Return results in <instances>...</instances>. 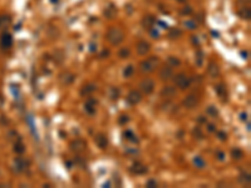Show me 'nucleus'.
<instances>
[{
    "label": "nucleus",
    "mask_w": 251,
    "mask_h": 188,
    "mask_svg": "<svg viewBox=\"0 0 251 188\" xmlns=\"http://www.w3.org/2000/svg\"><path fill=\"white\" fill-rule=\"evenodd\" d=\"M107 40L113 45H118L124 40V33L119 28L113 27L107 33Z\"/></svg>",
    "instance_id": "nucleus-1"
},
{
    "label": "nucleus",
    "mask_w": 251,
    "mask_h": 188,
    "mask_svg": "<svg viewBox=\"0 0 251 188\" xmlns=\"http://www.w3.org/2000/svg\"><path fill=\"white\" fill-rule=\"evenodd\" d=\"M158 65V58L149 57L141 63V70L143 73H152Z\"/></svg>",
    "instance_id": "nucleus-2"
},
{
    "label": "nucleus",
    "mask_w": 251,
    "mask_h": 188,
    "mask_svg": "<svg viewBox=\"0 0 251 188\" xmlns=\"http://www.w3.org/2000/svg\"><path fill=\"white\" fill-rule=\"evenodd\" d=\"M175 83H176V85H177L179 89L185 90V89H187V88L190 87V84H191V79L188 78L186 74L179 73V74H177V75L175 77Z\"/></svg>",
    "instance_id": "nucleus-3"
},
{
    "label": "nucleus",
    "mask_w": 251,
    "mask_h": 188,
    "mask_svg": "<svg viewBox=\"0 0 251 188\" xmlns=\"http://www.w3.org/2000/svg\"><path fill=\"white\" fill-rule=\"evenodd\" d=\"M140 89L142 90V93L151 94L154 90V82L151 78H144L143 80L140 83Z\"/></svg>",
    "instance_id": "nucleus-4"
},
{
    "label": "nucleus",
    "mask_w": 251,
    "mask_h": 188,
    "mask_svg": "<svg viewBox=\"0 0 251 188\" xmlns=\"http://www.w3.org/2000/svg\"><path fill=\"white\" fill-rule=\"evenodd\" d=\"M69 147H70V150H73L74 153H82L86 150L87 143H86V140H83V139H74V140L70 142Z\"/></svg>",
    "instance_id": "nucleus-5"
},
{
    "label": "nucleus",
    "mask_w": 251,
    "mask_h": 188,
    "mask_svg": "<svg viewBox=\"0 0 251 188\" xmlns=\"http://www.w3.org/2000/svg\"><path fill=\"white\" fill-rule=\"evenodd\" d=\"M158 75H160V78L162 79V80H170V79H172V77H173V69H172V66H170V65L162 66V68L160 69V73H158Z\"/></svg>",
    "instance_id": "nucleus-6"
},
{
    "label": "nucleus",
    "mask_w": 251,
    "mask_h": 188,
    "mask_svg": "<svg viewBox=\"0 0 251 188\" xmlns=\"http://www.w3.org/2000/svg\"><path fill=\"white\" fill-rule=\"evenodd\" d=\"M182 103H183V106H185L187 109H192V108L197 107L198 98H197V95H195V94H190V95H187V97L183 99Z\"/></svg>",
    "instance_id": "nucleus-7"
},
{
    "label": "nucleus",
    "mask_w": 251,
    "mask_h": 188,
    "mask_svg": "<svg viewBox=\"0 0 251 188\" xmlns=\"http://www.w3.org/2000/svg\"><path fill=\"white\" fill-rule=\"evenodd\" d=\"M74 79H75V75L70 72H64L59 74V82L63 85H70L74 82Z\"/></svg>",
    "instance_id": "nucleus-8"
},
{
    "label": "nucleus",
    "mask_w": 251,
    "mask_h": 188,
    "mask_svg": "<svg viewBox=\"0 0 251 188\" xmlns=\"http://www.w3.org/2000/svg\"><path fill=\"white\" fill-rule=\"evenodd\" d=\"M141 99H142L141 93L140 92H137V90H131L128 93V95H127V102L131 104V106H136V104H138L141 102Z\"/></svg>",
    "instance_id": "nucleus-9"
},
{
    "label": "nucleus",
    "mask_w": 251,
    "mask_h": 188,
    "mask_svg": "<svg viewBox=\"0 0 251 188\" xmlns=\"http://www.w3.org/2000/svg\"><path fill=\"white\" fill-rule=\"evenodd\" d=\"M149 49H151V45L146 40L138 41L137 45H136V50H137V53L140 54V55H146V54L149 52Z\"/></svg>",
    "instance_id": "nucleus-10"
},
{
    "label": "nucleus",
    "mask_w": 251,
    "mask_h": 188,
    "mask_svg": "<svg viewBox=\"0 0 251 188\" xmlns=\"http://www.w3.org/2000/svg\"><path fill=\"white\" fill-rule=\"evenodd\" d=\"M176 95V88L171 87V85H166L163 87V89L161 90V97L165 99H172Z\"/></svg>",
    "instance_id": "nucleus-11"
},
{
    "label": "nucleus",
    "mask_w": 251,
    "mask_h": 188,
    "mask_svg": "<svg viewBox=\"0 0 251 188\" xmlns=\"http://www.w3.org/2000/svg\"><path fill=\"white\" fill-rule=\"evenodd\" d=\"M94 140H95V144H97L100 149H106L108 147V139H107L106 136L102 134V133H99V134L95 136Z\"/></svg>",
    "instance_id": "nucleus-12"
},
{
    "label": "nucleus",
    "mask_w": 251,
    "mask_h": 188,
    "mask_svg": "<svg viewBox=\"0 0 251 188\" xmlns=\"http://www.w3.org/2000/svg\"><path fill=\"white\" fill-rule=\"evenodd\" d=\"M147 171H148L147 167L140 162L133 163V166L131 167V172L135 173V174H144V173H147Z\"/></svg>",
    "instance_id": "nucleus-13"
},
{
    "label": "nucleus",
    "mask_w": 251,
    "mask_h": 188,
    "mask_svg": "<svg viewBox=\"0 0 251 188\" xmlns=\"http://www.w3.org/2000/svg\"><path fill=\"white\" fill-rule=\"evenodd\" d=\"M64 59H65V54L62 49H55L53 52V62L55 64H62Z\"/></svg>",
    "instance_id": "nucleus-14"
},
{
    "label": "nucleus",
    "mask_w": 251,
    "mask_h": 188,
    "mask_svg": "<svg viewBox=\"0 0 251 188\" xmlns=\"http://www.w3.org/2000/svg\"><path fill=\"white\" fill-rule=\"evenodd\" d=\"M207 72L212 78H216V77H219V74H220V68H219V65H217L216 63L211 62L210 64H208V66H207Z\"/></svg>",
    "instance_id": "nucleus-15"
},
{
    "label": "nucleus",
    "mask_w": 251,
    "mask_h": 188,
    "mask_svg": "<svg viewBox=\"0 0 251 188\" xmlns=\"http://www.w3.org/2000/svg\"><path fill=\"white\" fill-rule=\"evenodd\" d=\"M154 23H156V20H154V18L152 15H146V16H143V19H142V25H143L146 29H148V30L152 29Z\"/></svg>",
    "instance_id": "nucleus-16"
},
{
    "label": "nucleus",
    "mask_w": 251,
    "mask_h": 188,
    "mask_svg": "<svg viewBox=\"0 0 251 188\" xmlns=\"http://www.w3.org/2000/svg\"><path fill=\"white\" fill-rule=\"evenodd\" d=\"M104 15H106V18H108V19H113L117 15V8L113 5V4H109V5L106 6V9H104Z\"/></svg>",
    "instance_id": "nucleus-17"
},
{
    "label": "nucleus",
    "mask_w": 251,
    "mask_h": 188,
    "mask_svg": "<svg viewBox=\"0 0 251 188\" xmlns=\"http://www.w3.org/2000/svg\"><path fill=\"white\" fill-rule=\"evenodd\" d=\"M215 90H216V93L219 94L220 98H222V99H226V98H227V90H226V87H225V85H222V84L216 85V87H215Z\"/></svg>",
    "instance_id": "nucleus-18"
},
{
    "label": "nucleus",
    "mask_w": 251,
    "mask_h": 188,
    "mask_svg": "<svg viewBox=\"0 0 251 188\" xmlns=\"http://www.w3.org/2000/svg\"><path fill=\"white\" fill-rule=\"evenodd\" d=\"M94 90H97V87H95L94 84H87V85H84V87L82 88L81 94L82 95H88V94L93 93Z\"/></svg>",
    "instance_id": "nucleus-19"
},
{
    "label": "nucleus",
    "mask_w": 251,
    "mask_h": 188,
    "mask_svg": "<svg viewBox=\"0 0 251 188\" xmlns=\"http://www.w3.org/2000/svg\"><path fill=\"white\" fill-rule=\"evenodd\" d=\"M13 44V39L10 34H4L1 38V45L4 48H10Z\"/></svg>",
    "instance_id": "nucleus-20"
},
{
    "label": "nucleus",
    "mask_w": 251,
    "mask_h": 188,
    "mask_svg": "<svg viewBox=\"0 0 251 188\" xmlns=\"http://www.w3.org/2000/svg\"><path fill=\"white\" fill-rule=\"evenodd\" d=\"M167 65L170 66H179L181 65V60L178 59V58H176L173 55H170L167 58Z\"/></svg>",
    "instance_id": "nucleus-21"
},
{
    "label": "nucleus",
    "mask_w": 251,
    "mask_h": 188,
    "mask_svg": "<svg viewBox=\"0 0 251 188\" xmlns=\"http://www.w3.org/2000/svg\"><path fill=\"white\" fill-rule=\"evenodd\" d=\"M231 157L233 158V159H241V158L244 157V152H242L241 149H238V148H233L231 150Z\"/></svg>",
    "instance_id": "nucleus-22"
},
{
    "label": "nucleus",
    "mask_w": 251,
    "mask_h": 188,
    "mask_svg": "<svg viewBox=\"0 0 251 188\" xmlns=\"http://www.w3.org/2000/svg\"><path fill=\"white\" fill-rule=\"evenodd\" d=\"M206 113L210 117H212V118H217V117H219V112H217L216 107H213V106H208L207 109H206Z\"/></svg>",
    "instance_id": "nucleus-23"
},
{
    "label": "nucleus",
    "mask_w": 251,
    "mask_h": 188,
    "mask_svg": "<svg viewBox=\"0 0 251 188\" xmlns=\"http://www.w3.org/2000/svg\"><path fill=\"white\" fill-rule=\"evenodd\" d=\"M194 164H195L196 167H197V168L202 169L203 167L206 166V162H205L201 157H198V156H197V157H195V158H194Z\"/></svg>",
    "instance_id": "nucleus-24"
},
{
    "label": "nucleus",
    "mask_w": 251,
    "mask_h": 188,
    "mask_svg": "<svg viewBox=\"0 0 251 188\" xmlns=\"http://www.w3.org/2000/svg\"><path fill=\"white\" fill-rule=\"evenodd\" d=\"M129 55H131V50H129V48H122L118 53V57L121 59H127Z\"/></svg>",
    "instance_id": "nucleus-25"
},
{
    "label": "nucleus",
    "mask_w": 251,
    "mask_h": 188,
    "mask_svg": "<svg viewBox=\"0 0 251 188\" xmlns=\"http://www.w3.org/2000/svg\"><path fill=\"white\" fill-rule=\"evenodd\" d=\"M182 35V31L179 30V29H171L170 30V34H168V36L171 38V39H176V38H179Z\"/></svg>",
    "instance_id": "nucleus-26"
},
{
    "label": "nucleus",
    "mask_w": 251,
    "mask_h": 188,
    "mask_svg": "<svg viewBox=\"0 0 251 188\" xmlns=\"http://www.w3.org/2000/svg\"><path fill=\"white\" fill-rule=\"evenodd\" d=\"M133 72H135V68H133V65H127L126 66V69L123 70V75H124V78H129V77H132V74H133Z\"/></svg>",
    "instance_id": "nucleus-27"
},
{
    "label": "nucleus",
    "mask_w": 251,
    "mask_h": 188,
    "mask_svg": "<svg viewBox=\"0 0 251 188\" xmlns=\"http://www.w3.org/2000/svg\"><path fill=\"white\" fill-rule=\"evenodd\" d=\"M202 63H203V52L202 50H197V53H196V64L201 66Z\"/></svg>",
    "instance_id": "nucleus-28"
},
{
    "label": "nucleus",
    "mask_w": 251,
    "mask_h": 188,
    "mask_svg": "<svg viewBox=\"0 0 251 188\" xmlns=\"http://www.w3.org/2000/svg\"><path fill=\"white\" fill-rule=\"evenodd\" d=\"M238 15H240L242 19L249 20V19H250V9H249V8H244L242 10L238 11Z\"/></svg>",
    "instance_id": "nucleus-29"
},
{
    "label": "nucleus",
    "mask_w": 251,
    "mask_h": 188,
    "mask_svg": "<svg viewBox=\"0 0 251 188\" xmlns=\"http://www.w3.org/2000/svg\"><path fill=\"white\" fill-rule=\"evenodd\" d=\"M109 97H111L112 100H117V99H118V97H119V90L117 89V88H111Z\"/></svg>",
    "instance_id": "nucleus-30"
},
{
    "label": "nucleus",
    "mask_w": 251,
    "mask_h": 188,
    "mask_svg": "<svg viewBox=\"0 0 251 188\" xmlns=\"http://www.w3.org/2000/svg\"><path fill=\"white\" fill-rule=\"evenodd\" d=\"M123 134H124V137L127 138L128 140H132V142H135V143H137V142H138V140H137V138H135L136 136L133 134V132H131V131H126V132L123 133Z\"/></svg>",
    "instance_id": "nucleus-31"
},
{
    "label": "nucleus",
    "mask_w": 251,
    "mask_h": 188,
    "mask_svg": "<svg viewBox=\"0 0 251 188\" xmlns=\"http://www.w3.org/2000/svg\"><path fill=\"white\" fill-rule=\"evenodd\" d=\"M183 25H185L187 29H191V30H194V29L197 28V24H196L194 20H186V22H183Z\"/></svg>",
    "instance_id": "nucleus-32"
},
{
    "label": "nucleus",
    "mask_w": 251,
    "mask_h": 188,
    "mask_svg": "<svg viewBox=\"0 0 251 188\" xmlns=\"http://www.w3.org/2000/svg\"><path fill=\"white\" fill-rule=\"evenodd\" d=\"M84 109H86V112L88 113V114H94V113H95V107L90 106V104H88V103H86Z\"/></svg>",
    "instance_id": "nucleus-33"
},
{
    "label": "nucleus",
    "mask_w": 251,
    "mask_h": 188,
    "mask_svg": "<svg viewBox=\"0 0 251 188\" xmlns=\"http://www.w3.org/2000/svg\"><path fill=\"white\" fill-rule=\"evenodd\" d=\"M240 181L242 182V183H247V185H250V174L249 173H244V174H241V177H240Z\"/></svg>",
    "instance_id": "nucleus-34"
},
{
    "label": "nucleus",
    "mask_w": 251,
    "mask_h": 188,
    "mask_svg": "<svg viewBox=\"0 0 251 188\" xmlns=\"http://www.w3.org/2000/svg\"><path fill=\"white\" fill-rule=\"evenodd\" d=\"M14 150L16 153H23L24 150H25V147L22 144V143H18V144H15V147H14Z\"/></svg>",
    "instance_id": "nucleus-35"
},
{
    "label": "nucleus",
    "mask_w": 251,
    "mask_h": 188,
    "mask_svg": "<svg viewBox=\"0 0 251 188\" xmlns=\"http://www.w3.org/2000/svg\"><path fill=\"white\" fill-rule=\"evenodd\" d=\"M118 122H119V124H126V123H128V122H129V117H128V115L122 114V115L119 117Z\"/></svg>",
    "instance_id": "nucleus-36"
},
{
    "label": "nucleus",
    "mask_w": 251,
    "mask_h": 188,
    "mask_svg": "<svg viewBox=\"0 0 251 188\" xmlns=\"http://www.w3.org/2000/svg\"><path fill=\"white\" fill-rule=\"evenodd\" d=\"M194 136H196L198 139H202V138H203V134H202V132H201L200 128H195L194 129Z\"/></svg>",
    "instance_id": "nucleus-37"
},
{
    "label": "nucleus",
    "mask_w": 251,
    "mask_h": 188,
    "mask_svg": "<svg viewBox=\"0 0 251 188\" xmlns=\"http://www.w3.org/2000/svg\"><path fill=\"white\" fill-rule=\"evenodd\" d=\"M146 187L154 188V187H157V182L154 181V179H149V181H147V183H146Z\"/></svg>",
    "instance_id": "nucleus-38"
},
{
    "label": "nucleus",
    "mask_w": 251,
    "mask_h": 188,
    "mask_svg": "<svg viewBox=\"0 0 251 188\" xmlns=\"http://www.w3.org/2000/svg\"><path fill=\"white\" fill-rule=\"evenodd\" d=\"M215 156H216V158L219 161H224L225 159V153L224 152H220V150H219V152H216Z\"/></svg>",
    "instance_id": "nucleus-39"
},
{
    "label": "nucleus",
    "mask_w": 251,
    "mask_h": 188,
    "mask_svg": "<svg viewBox=\"0 0 251 188\" xmlns=\"http://www.w3.org/2000/svg\"><path fill=\"white\" fill-rule=\"evenodd\" d=\"M149 33H151V35H152V38H154V39L160 38V33H158L157 30H154V29H149Z\"/></svg>",
    "instance_id": "nucleus-40"
},
{
    "label": "nucleus",
    "mask_w": 251,
    "mask_h": 188,
    "mask_svg": "<svg viewBox=\"0 0 251 188\" xmlns=\"http://www.w3.org/2000/svg\"><path fill=\"white\" fill-rule=\"evenodd\" d=\"M191 11H192V9H191V6H185L183 9L181 10V13L182 14H186V15H188V14H191Z\"/></svg>",
    "instance_id": "nucleus-41"
},
{
    "label": "nucleus",
    "mask_w": 251,
    "mask_h": 188,
    "mask_svg": "<svg viewBox=\"0 0 251 188\" xmlns=\"http://www.w3.org/2000/svg\"><path fill=\"white\" fill-rule=\"evenodd\" d=\"M99 57H100V58H108V57H109V50H108V49H104L103 52L100 53Z\"/></svg>",
    "instance_id": "nucleus-42"
},
{
    "label": "nucleus",
    "mask_w": 251,
    "mask_h": 188,
    "mask_svg": "<svg viewBox=\"0 0 251 188\" xmlns=\"http://www.w3.org/2000/svg\"><path fill=\"white\" fill-rule=\"evenodd\" d=\"M219 138L221 140H226L227 139V134H226L225 132H219Z\"/></svg>",
    "instance_id": "nucleus-43"
},
{
    "label": "nucleus",
    "mask_w": 251,
    "mask_h": 188,
    "mask_svg": "<svg viewBox=\"0 0 251 188\" xmlns=\"http://www.w3.org/2000/svg\"><path fill=\"white\" fill-rule=\"evenodd\" d=\"M87 103H88V104H90V106H93V107L97 106V100L93 99V98H89V99H88V102H87Z\"/></svg>",
    "instance_id": "nucleus-44"
},
{
    "label": "nucleus",
    "mask_w": 251,
    "mask_h": 188,
    "mask_svg": "<svg viewBox=\"0 0 251 188\" xmlns=\"http://www.w3.org/2000/svg\"><path fill=\"white\" fill-rule=\"evenodd\" d=\"M207 129H208V132H215L216 131V127L213 124H208L207 125Z\"/></svg>",
    "instance_id": "nucleus-45"
},
{
    "label": "nucleus",
    "mask_w": 251,
    "mask_h": 188,
    "mask_svg": "<svg viewBox=\"0 0 251 188\" xmlns=\"http://www.w3.org/2000/svg\"><path fill=\"white\" fill-rule=\"evenodd\" d=\"M240 119L241 120H247V113H241V114H240Z\"/></svg>",
    "instance_id": "nucleus-46"
},
{
    "label": "nucleus",
    "mask_w": 251,
    "mask_h": 188,
    "mask_svg": "<svg viewBox=\"0 0 251 188\" xmlns=\"http://www.w3.org/2000/svg\"><path fill=\"white\" fill-rule=\"evenodd\" d=\"M89 50H90L92 53H93V52H95V50H97V45L92 43V44H90V48H89Z\"/></svg>",
    "instance_id": "nucleus-47"
},
{
    "label": "nucleus",
    "mask_w": 251,
    "mask_h": 188,
    "mask_svg": "<svg viewBox=\"0 0 251 188\" xmlns=\"http://www.w3.org/2000/svg\"><path fill=\"white\" fill-rule=\"evenodd\" d=\"M158 24L162 25L163 29H168V24H167V23H163V22H161V20H160V22H158Z\"/></svg>",
    "instance_id": "nucleus-48"
},
{
    "label": "nucleus",
    "mask_w": 251,
    "mask_h": 188,
    "mask_svg": "<svg viewBox=\"0 0 251 188\" xmlns=\"http://www.w3.org/2000/svg\"><path fill=\"white\" fill-rule=\"evenodd\" d=\"M241 55H242V58H244V59H247L249 53H247V52H242V53H241Z\"/></svg>",
    "instance_id": "nucleus-49"
},
{
    "label": "nucleus",
    "mask_w": 251,
    "mask_h": 188,
    "mask_svg": "<svg viewBox=\"0 0 251 188\" xmlns=\"http://www.w3.org/2000/svg\"><path fill=\"white\" fill-rule=\"evenodd\" d=\"M192 41H194V44H198V40L196 36H192Z\"/></svg>",
    "instance_id": "nucleus-50"
},
{
    "label": "nucleus",
    "mask_w": 251,
    "mask_h": 188,
    "mask_svg": "<svg viewBox=\"0 0 251 188\" xmlns=\"http://www.w3.org/2000/svg\"><path fill=\"white\" fill-rule=\"evenodd\" d=\"M50 1H52V3H57L58 0H50Z\"/></svg>",
    "instance_id": "nucleus-51"
},
{
    "label": "nucleus",
    "mask_w": 251,
    "mask_h": 188,
    "mask_svg": "<svg viewBox=\"0 0 251 188\" xmlns=\"http://www.w3.org/2000/svg\"><path fill=\"white\" fill-rule=\"evenodd\" d=\"M178 1H181V3H185V1H186V0H178Z\"/></svg>",
    "instance_id": "nucleus-52"
}]
</instances>
